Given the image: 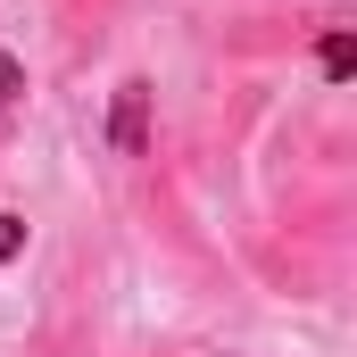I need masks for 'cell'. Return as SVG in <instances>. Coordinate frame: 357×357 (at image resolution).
<instances>
[{
    "label": "cell",
    "mask_w": 357,
    "mask_h": 357,
    "mask_svg": "<svg viewBox=\"0 0 357 357\" xmlns=\"http://www.w3.org/2000/svg\"><path fill=\"white\" fill-rule=\"evenodd\" d=\"M142 108H150V84H125V91H116V150H125V158L142 150Z\"/></svg>",
    "instance_id": "6da1fadb"
},
{
    "label": "cell",
    "mask_w": 357,
    "mask_h": 357,
    "mask_svg": "<svg viewBox=\"0 0 357 357\" xmlns=\"http://www.w3.org/2000/svg\"><path fill=\"white\" fill-rule=\"evenodd\" d=\"M357 67V50H349V33H333V42H324V75H333V84H341V75H349Z\"/></svg>",
    "instance_id": "7a4b0ae2"
},
{
    "label": "cell",
    "mask_w": 357,
    "mask_h": 357,
    "mask_svg": "<svg viewBox=\"0 0 357 357\" xmlns=\"http://www.w3.org/2000/svg\"><path fill=\"white\" fill-rule=\"evenodd\" d=\"M17 250H25V216H8V208H0V266H8Z\"/></svg>",
    "instance_id": "3957f363"
},
{
    "label": "cell",
    "mask_w": 357,
    "mask_h": 357,
    "mask_svg": "<svg viewBox=\"0 0 357 357\" xmlns=\"http://www.w3.org/2000/svg\"><path fill=\"white\" fill-rule=\"evenodd\" d=\"M17 91H25V75H17V59H8V50H0V108H8V100H17Z\"/></svg>",
    "instance_id": "277c9868"
}]
</instances>
